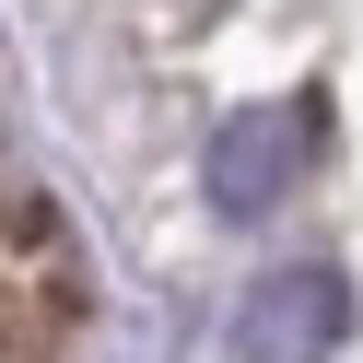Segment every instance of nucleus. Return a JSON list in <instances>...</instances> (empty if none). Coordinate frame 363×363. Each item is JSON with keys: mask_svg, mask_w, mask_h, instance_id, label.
Returning <instances> with one entry per match:
<instances>
[{"mask_svg": "<svg viewBox=\"0 0 363 363\" xmlns=\"http://www.w3.org/2000/svg\"><path fill=\"white\" fill-rule=\"evenodd\" d=\"M305 141H316V118H305V106H235V118L211 129V164H199L211 211H223V223L281 211V199H293V176H305Z\"/></svg>", "mask_w": 363, "mask_h": 363, "instance_id": "obj_1", "label": "nucleus"}, {"mask_svg": "<svg viewBox=\"0 0 363 363\" xmlns=\"http://www.w3.org/2000/svg\"><path fill=\"white\" fill-rule=\"evenodd\" d=\"M352 340V281L340 269H269L258 293L235 305V363H328Z\"/></svg>", "mask_w": 363, "mask_h": 363, "instance_id": "obj_2", "label": "nucleus"}]
</instances>
